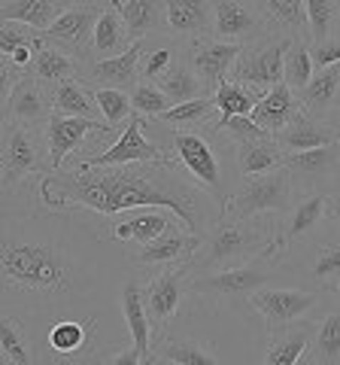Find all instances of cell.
Returning <instances> with one entry per match:
<instances>
[{
  "mask_svg": "<svg viewBox=\"0 0 340 365\" xmlns=\"http://www.w3.org/2000/svg\"><path fill=\"white\" fill-rule=\"evenodd\" d=\"M83 228L67 210L6 213L0 237L4 299L31 314H55L70 307L73 299H83L97 274L92 256H85L79 244L76 232Z\"/></svg>",
  "mask_w": 340,
  "mask_h": 365,
  "instance_id": "1",
  "label": "cell"
},
{
  "mask_svg": "<svg viewBox=\"0 0 340 365\" xmlns=\"http://www.w3.org/2000/svg\"><path fill=\"white\" fill-rule=\"evenodd\" d=\"M188 170L170 158L158 162H128L100 168H58L40 177V201L49 210H92L100 216L131 213L143 207L170 210L186 222L188 232L203 235L201 186L186 180Z\"/></svg>",
  "mask_w": 340,
  "mask_h": 365,
  "instance_id": "2",
  "label": "cell"
},
{
  "mask_svg": "<svg viewBox=\"0 0 340 365\" xmlns=\"http://www.w3.org/2000/svg\"><path fill=\"white\" fill-rule=\"evenodd\" d=\"M289 250L277 241L270 244L265 253H258L255 259L243 262V265L225 268V271H210L201 274V277L188 280V299L195 304H203L207 311H228V307H240L249 304V299L267 287L270 274L277 271V265L286 259Z\"/></svg>",
  "mask_w": 340,
  "mask_h": 365,
  "instance_id": "3",
  "label": "cell"
},
{
  "mask_svg": "<svg viewBox=\"0 0 340 365\" xmlns=\"http://www.w3.org/2000/svg\"><path fill=\"white\" fill-rule=\"evenodd\" d=\"M280 225L265 222V220H237V216L222 213L207 232L198 247L195 259H191V271L210 274V271H225L234 265L255 259L258 253L277 241Z\"/></svg>",
  "mask_w": 340,
  "mask_h": 365,
  "instance_id": "4",
  "label": "cell"
},
{
  "mask_svg": "<svg viewBox=\"0 0 340 365\" xmlns=\"http://www.w3.org/2000/svg\"><path fill=\"white\" fill-rule=\"evenodd\" d=\"M294 177L286 165L270 168L265 174L243 177V186L231 192L228 201L222 204V213L237 216V220H265V216H286L294 201Z\"/></svg>",
  "mask_w": 340,
  "mask_h": 365,
  "instance_id": "5",
  "label": "cell"
},
{
  "mask_svg": "<svg viewBox=\"0 0 340 365\" xmlns=\"http://www.w3.org/2000/svg\"><path fill=\"white\" fill-rule=\"evenodd\" d=\"M52 158L43 140V131L25 128L18 122L4 119V153H0V182L4 192L9 195L21 180H28L31 174H49Z\"/></svg>",
  "mask_w": 340,
  "mask_h": 365,
  "instance_id": "6",
  "label": "cell"
},
{
  "mask_svg": "<svg viewBox=\"0 0 340 365\" xmlns=\"http://www.w3.org/2000/svg\"><path fill=\"white\" fill-rule=\"evenodd\" d=\"M188 274H191V262H183V265H161L149 277V283L143 287L146 314L152 319L155 338L167 335V329L183 314L186 299H188Z\"/></svg>",
  "mask_w": 340,
  "mask_h": 365,
  "instance_id": "7",
  "label": "cell"
},
{
  "mask_svg": "<svg viewBox=\"0 0 340 365\" xmlns=\"http://www.w3.org/2000/svg\"><path fill=\"white\" fill-rule=\"evenodd\" d=\"M170 155L176 158L179 165L188 170V177L198 182V186L207 192L222 207L228 195L222 189V168H219V158L213 153L210 140L198 131H183V128H170Z\"/></svg>",
  "mask_w": 340,
  "mask_h": 365,
  "instance_id": "8",
  "label": "cell"
},
{
  "mask_svg": "<svg viewBox=\"0 0 340 365\" xmlns=\"http://www.w3.org/2000/svg\"><path fill=\"white\" fill-rule=\"evenodd\" d=\"M292 46V37H277V40H255L246 43L237 61L231 67V76L237 83H246L258 91H270L277 83H282V67H286V52Z\"/></svg>",
  "mask_w": 340,
  "mask_h": 365,
  "instance_id": "9",
  "label": "cell"
},
{
  "mask_svg": "<svg viewBox=\"0 0 340 365\" xmlns=\"http://www.w3.org/2000/svg\"><path fill=\"white\" fill-rule=\"evenodd\" d=\"M249 307L265 319V332L277 335L286 326L307 319L319 307V292H307V289H274V287H262L253 299Z\"/></svg>",
  "mask_w": 340,
  "mask_h": 365,
  "instance_id": "10",
  "label": "cell"
},
{
  "mask_svg": "<svg viewBox=\"0 0 340 365\" xmlns=\"http://www.w3.org/2000/svg\"><path fill=\"white\" fill-rule=\"evenodd\" d=\"M104 6L92 4V0H73L64 13L52 21L49 31H43V37L49 43L61 46V49L79 55L83 61L92 58V40H95V25Z\"/></svg>",
  "mask_w": 340,
  "mask_h": 365,
  "instance_id": "11",
  "label": "cell"
},
{
  "mask_svg": "<svg viewBox=\"0 0 340 365\" xmlns=\"http://www.w3.org/2000/svg\"><path fill=\"white\" fill-rule=\"evenodd\" d=\"M143 131H146V116L134 110L110 150L85 155L83 162L73 165V168H100V165H128V162H158V158H170L161 146L152 143Z\"/></svg>",
  "mask_w": 340,
  "mask_h": 365,
  "instance_id": "12",
  "label": "cell"
},
{
  "mask_svg": "<svg viewBox=\"0 0 340 365\" xmlns=\"http://www.w3.org/2000/svg\"><path fill=\"white\" fill-rule=\"evenodd\" d=\"M95 335H97V317H85V319H55L46 332V350H43L40 362H88L97 353L95 347Z\"/></svg>",
  "mask_w": 340,
  "mask_h": 365,
  "instance_id": "13",
  "label": "cell"
},
{
  "mask_svg": "<svg viewBox=\"0 0 340 365\" xmlns=\"http://www.w3.org/2000/svg\"><path fill=\"white\" fill-rule=\"evenodd\" d=\"M40 131H43V140H46V150H49V158H52V168L55 170L64 168V162L76 150H83L85 140L92 134H119L116 128H110V125L100 122V119L61 116V113H52V119L43 125Z\"/></svg>",
  "mask_w": 340,
  "mask_h": 365,
  "instance_id": "14",
  "label": "cell"
},
{
  "mask_svg": "<svg viewBox=\"0 0 340 365\" xmlns=\"http://www.w3.org/2000/svg\"><path fill=\"white\" fill-rule=\"evenodd\" d=\"M213 37L225 43H255L270 37V28L255 6V0H216V16H213Z\"/></svg>",
  "mask_w": 340,
  "mask_h": 365,
  "instance_id": "15",
  "label": "cell"
},
{
  "mask_svg": "<svg viewBox=\"0 0 340 365\" xmlns=\"http://www.w3.org/2000/svg\"><path fill=\"white\" fill-rule=\"evenodd\" d=\"M286 165L294 177L298 192H322L319 186H334L340 180V140L325 143L316 150H298L286 153Z\"/></svg>",
  "mask_w": 340,
  "mask_h": 365,
  "instance_id": "16",
  "label": "cell"
},
{
  "mask_svg": "<svg viewBox=\"0 0 340 365\" xmlns=\"http://www.w3.org/2000/svg\"><path fill=\"white\" fill-rule=\"evenodd\" d=\"M52 88L37 79L31 71L9 88V95L4 98V119L18 122L25 128H43L52 119Z\"/></svg>",
  "mask_w": 340,
  "mask_h": 365,
  "instance_id": "17",
  "label": "cell"
},
{
  "mask_svg": "<svg viewBox=\"0 0 340 365\" xmlns=\"http://www.w3.org/2000/svg\"><path fill=\"white\" fill-rule=\"evenodd\" d=\"M240 49H243L240 43H225L219 37H201V40L183 43V55L201 73L210 95L231 76V67L237 61V55H240Z\"/></svg>",
  "mask_w": 340,
  "mask_h": 365,
  "instance_id": "18",
  "label": "cell"
},
{
  "mask_svg": "<svg viewBox=\"0 0 340 365\" xmlns=\"http://www.w3.org/2000/svg\"><path fill=\"white\" fill-rule=\"evenodd\" d=\"M201 241H203V235L188 232L186 225H176V228H170V232H164L161 237H155V241L140 244V250L134 253V265L137 268L183 265V262L195 259Z\"/></svg>",
  "mask_w": 340,
  "mask_h": 365,
  "instance_id": "19",
  "label": "cell"
},
{
  "mask_svg": "<svg viewBox=\"0 0 340 365\" xmlns=\"http://www.w3.org/2000/svg\"><path fill=\"white\" fill-rule=\"evenodd\" d=\"M167 6V28L170 40L191 43L201 37H213V16H216V0H164Z\"/></svg>",
  "mask_w": 340,
  "mask_h": 365,
  "instance_id": "20",
  "label": "cell"
},
{
  "mask_svg": "<svg viewBox=\"0 0 340 365\" xmlns=\"http://www.w3.org/2000/svg\"><path fill=\"white\" fill-rule=\"evenodd\" d=\"M146 40H134L128 52L112 55V58H88L83 67V79L92 86H112V88H134L140 83V58Z\"/></svg>",
  "mask_w": 340,
  "mask_h": 365,
  "instance_id": "21",
  "label": "cell"
},
{
  "mask_svg": "<svg viewBox=\"0 0 340 365\" xmlns=\"http://www.w3.org/2000/svg\"><path fill=\"white\" fill-rule=\"evenodd\" d=\"M152 365H219L222 353L195 335H161L152 344Z\"/></svg>",
  "mask_w": 340,
  "mask_h": 365,
  "instance_id": "22",
  "label": "cell"
},
{
  "mask_svg": "<svg viewBox=\"0 0 340 365\" xmlns=\"http://www.w3.org/2000/svg\"><path fill=\"white\" fill-rule=\"evenodd\" d=\"M277 140L286 153H298V150H316L325 143H337L340 140V125H331L328 119H319L301 107V113L294 116L289 125H282L277 131Z\"/></svg>",
  "mask_w": 340,
  "mask_h": 365,
  "instance_id": "23",
  "label": "cell"
},
{
  "mask_svg": "<svg viewBox=\"0 0 340 365\" xmlns=\"http://www.w3.org/2000/svg\"><path fill=\"white\" fill-rule=\"evenodd\" d=\"M325 216H328V192H301V198L294 201L286 225H280V244L286 250L294 247L310 232H316Z\"/></svg>",
  "mask_w": 340,
  "mask_h": 365,
  "instance_id": "24",
  "label": "cell"
},
{
  "mask_svg": "<svg viewBox=\"0 0 340 365\" xmlns=\"http://www.w3.org/2000/svg\"><path fill=\"white\" fill-rule=\"evenodd\" d=\"M313 335H316V323L298 319V323L282 329V332L270 335V344L265 350L262 362L265 365H298V362H307V353L313 347Z\"/></svg>",
  "mask_w": 340,
  "mask_h": 365,
  "instance_id": "25",
  "label": "cell"
},
{
  "mask_svg": "<svg viewBox=\"0 0 340 365\" xmlns=\"http://www.w3.org/2000/svg\"><path fill=\"white\" fill-rule=\"evenodd\" d=\"M234 155H237V170H240V177L265 174V170L280 168L282 162H286V150L280 146L274 131L234 140Z\"/></svg>",
  "mask_w": 340,
  "mask_h": 365,
  "instance_id": "26",
  "label": "cell"
},
{
  "mask_svg": "<svg viewBox=\"0 0 340 365\" xmlns=\"http://www.w3.org/2000/svg\"><path fill=\"white\" fill-rule=\"evenodd\" d=\"M122 314H124V326L134 338L143 365H149L152 356V344H155V332H152V319L146 314V302H143V287L137 280H128L122 289Z\"/></svg>",
  "mask_w": 340,
  "mask_h": 365,
  "instance_id": "27",
  "label": "cell"
},
{
  "mask_svg": "<svg viewBox=\"0 0 340 365\" xmlns=\"http://www.w3.org/2000/svg\"><path fill=\"white\" fill-rule=\"evenodd\" d=\"M176 225H186L179 220L176 213L170 210H158V207H146V210H137L131 220H122L110 228V237L116 241H137V244H149L155 237H161L164 232Z\"/></svg>",
  "mask_w": 340,
  "mask_h": 365,
  "instance_id": "28",
  "label": "cell"
},
{
  "mask_svg": "<svg viewBox=\"0 0 340 365\" xmlns=\"http://www.w3.org/2000/svg\"><path fill=\"white\" fill-rule=\"evenodd\" d=\"M301 107L319 119H328L334 110H340V64L319 67L313 79L298 91Z\"/></svg>",
  "mask_w": 340,
  "mask_h": 365,
  "instance_id": "29",
  "label": "cell"
},
{
  "mask_svg": "<svg viewBox=\"0 0 340 365\" xmlns=\"http://www.w3.org/2000/svg\"><path fill=\"white\" fill-rule=\"evenodd\" d=\"M255 6L262 9L270 34L292 40H310L307 0H255Z\"/></svg>",
  "mask_w": 340,
  "mask_h": 365,
  "instance_id": "30",
  "label": "cell"
},
{
  "mask_svg": "<svg viewBox=\"0 0 340 365\" xmlns=\"http://www.w3.org/2000/svg\"><path fill=\"white\" fill-rule=\"evenodd\" d=\"M83 67L85 61L79 58V55L61 49V46L49 43L43 37L37 43V49H33V64H31V73L43 79L46 86H55L61 83V79H70V76H83Z\"/></svg>",
  "mask_w": 340,
  "mask_h": 365,
  "instance_id": "31",
  "label": "cell"
},
{
  "mask_svg": "<svg viewBox=\"0 0 340 365\" xmlns=\"http://www.w3.org/2000/svg\"><path fill=\"white\" fill-rule=\"evenodd\" d=\"M301 113V101H298V91H294L286 79L282 83H277L270 91H265V98L255 104V110L249 113L262 128L267 131H280L282 125H289L294 116Z\"/></svg>",
  "mask_w": 340,
  "mask_h": 365,
  "instance_id": "32",
  "label": "cell"
},
{
  "mask_svg": "<svg viewBox=\"0 0 340 365\" xmlns=\"http://www.w3.org/2000/svg\"><path fill=\"white\" fill-rule=\"evenodd\" d=\"M52 88V107L61 116H88V119H100V107L97 98L92 91V83L83 76H70L61 83L49 86Z\"/></svg>",
  "mask_w": 340,
  "mask_h": 365,
  "instance_id": "33",
  "label": "cell"
},
{
  "mask_svg": "<svg viewBox=\"0 0 340 365\" xmlns=\"http://www.w3.org/2000/svg\"><path fill=\"white\" fill-rule=\"evenodd\" d=\"M131 31L124 25V19L116 6H104L97 25H95V40H92V58H112L131 49Z\"/></svg>",
  "mask_w": 340,
  "mask_h": 365,
  "instance_id": "34",
  "label": "cell"
},
{
  "mask_svg": "<svg viewBox=\"0 0 340 365\" xmlns=\"http://www.w3.org/2000/svg\"><path fill=\"white\" fill-rule=\"evenodd\" d=\"M119 13L131 31V40H146L167 28V6L164 0H122Z\"/></svg>",
  "mask_w": 340,
  "mask_h": 365,
  "instance_id": "35",
  "label": "cell"
},
{
  "mask_svg": "<svg viewBox=\"0 0 340 365\" xmlns=\"http://www.w3.org/2000/svg\"><path fill=\"white\" fill-rule=\"evenodd\" d=\"M0 362L4 365H33L40 362V350L33 347L28 326L16 314L0 319Z\"/></svg>",
  "mask_w": 340,
  "mask_h": 365,
  "instance_id": "36",
  "label": "cell"
},
{
  "mask_svg": "<svg viewBox=\"0 0 340 365\" xmlns=\"http://www.w3.org/2000/svg\"><path fill=\"white\" fill-rule=\"evenodd\" d=\"M219 116V107H216V98L213 95H201V98H191L183 101V104H174L170 110H164L158 122L170 125V128H183V131H201V128H210Z\"/></svg>",
  "mask_w": 340,
  "mask_h": 365,
  "instance_id": "37",
  "label": "cell"
},
{
  "mask_svg": "<svg viewBox=\"0 0 340 365\" xmlns=\"http://www.w3.org/2000/svg\"><path fill=\"white\" fill-rule=\"evenodd\" d=\"M70 4L73 0H6L0 13H4V21H25L37 31H49L52 21Z\"/></svg>",
  "mask_w": 340,
  "mask_h": 365,
  "instance_id": "38",
  "label": "cell"
},
{
  "mask_svg": "<svg viewBox=\"0 0 340 365\" xmlns=\"http://www.w3.org/2000/svg\"><path fill=\"white\" fill-rule=\"evenodd\" d=\"M158 86L164 88V95L174 101V104H183V101L201 98V95H210L207 86H203V79H201V73L188 64L186 55H179V58L174 61V67L158 79Z\"/></svg>",
  "mask_w": 340,
  "mask_h": 365,
  "instance_id": "39",
  "label": "cell"
},
{
  "mask_svg": "<svg viewBox=\"0 0 340 365\" xmlns=\"http://www.w3.org/2000/svg\"><path fill=\"white\" fill-rule=\"evenodd\" d=\"M307 362L313 365L340 362V307L316 319V335H313V347L307 353Z\"/></svg>",
  "mask_w": 340,
  "mask_h": 365,
  "instance_id": "40",
  "label": "cell"
},
{
  "mask_svg": "<svg viewBox=\"0 0 340 365\" xmlns=\"http://www.w3.org/2000/svg\"><path fill=\"white\" fill-rule=\"evenodd\" d=\"M213 98H216V107H219V119H228V116H249L258 101L265 98V91H258L246 83H237V79H225L213 91Z\"/></svg>",
  "mask_w": 340,
  "mask_h": 365,
  "instance_id": "41",
  "label": "cell"
},
{
  "mask_svg": "<svg viewBox=\"0 0 340 365\" xmlns=\"http://www.w3.org/2000/svg\"><path fill=\"white\" fill-rule=\"evenodd\" d=\"M304 274H307L310 287H316L319 292H334V287L340 283V241L322 244L316 250Z\"/></svg>",
  "mask_w": 340,
  "mask_h": 365,
  "instance_id": "42",
  "label": "cell"
},
{
  "mask_svg": "<svg viewBox=\"0 0 340 365\" xmlns=\"http://www.w3.org/2000/svg\"><path fill=\"white\" fill-rule=\"evenodd\" d=\"M155 37H146V49H143V58H140V79L146 83H158L174 61L183 55V43L174 40V43H161V46H152Z\"/></svg>",
  "mask_w": 340,
  "mask_h": 365,
  "instance_id": "43",
  "label": "cell"
},
{
  "mask_svg": "<svg viewBox=\"0 0 340 365\" xmlns=\"http://www.w3.org/2000/svg\"><path fill=\"white\" fill-rule=\"evenodd\" d=\"M313 73H316V61L310 52V40H292L286 52V67H282V79L294 91H301L313 79Z\"/></svg>",
  "mask_w": 340,
  "mask_h": 365,
  "instance_id": "44",
  "label": "cell"
},
{
  "mask_svg": "<svg viewBox=\"0 0 340 365\" xmlns=\"http://www.w3.org/2000/svg\"><path fill=\"white\" fill-rule=\"evenodd\" d=\"M95 98H97V107H100V116H104V122L110 125V128L122 131L124 122L131 119L134 113V104H131V91L124 88H112V86H104V88H95Z\"/></svg>",
  "mask_w": 340,
  "mask_h": 365,
  "instance_id": "45",
  "label": "cell"
},
{
  "mask_svg": "<svg viewBox=\"0 0 340 365\" xmlns=\"http://www.w3.org/2000/svg\"><path fill=\"white\" fill-rule=\"evenodd\" d=\"M310 40H328L340 34V0H307Z\"/></svg>",
  "mask_w": 340,
  "mask_h": 365,
  "instance_id": "46",
  "label": "cell"
},
{
  "mask_svg": "<svg viewBox=\"0 0 340 365\" xmlns=\"http://www.w3.org/2000/svg\"><path fill=\"white\" fill-rule=\"evenodd\" d=\"M131 104L137 113H143L146 119H158L164 110L174 107V101L164 95V88L158 83H146V79H140V83L131 88Z\"/></svg>",
  "mask_w": 340,
  "mask_h": 365,
  "instance_id": "47",
  "label": "cell"
},
{
  "mask_svg": "<svg viewBox=\"0 0 340 365\" xmlns=\"http://www.w3.org/2000/svg\"><path fill=\"white\" fill-rule=\"evenodd\" d=\"M310 52H313L316 71L328 67V64H340V34L337 37H328V40H310Z\"/></svg>",
  "mask_w": 340,
  "mask_h": 365,
  "instance_id": "48",
  "label": "cell"
},
{
  "mask_svg": "<svg viewBox=\"0 0 340 365\" xmlns=\"http://www.w3.org/2000/svg\"><path fill=\"white\" fill-rule=\"evenodd\" d=\"M328 220H331L340 232V186L328 192Z\"/></svg>",
  "mask_w": 340,
  "mask_h": 365,
  "instance_id": "49",
  "label": "cell"
},
{
  "mask_svg": "<svg viewBox=\"0 0 340 365\" xmlns=\"http://www.w3.org/2000/svg\"><path fill=\"white\" fill-rule=\"evenodd\" d=\"M92 4H100V6H116V4H122V0H92Z\"/></svg>",
  "mask_w": 340,
  "mask_h": 365,
  "instance_id": "50",
  "label": "cell"
},
{
  "mask_svg": "<svg viewBox=\"0 0 340 365\" xmlns=\"http://www.w3.org/2000/svg\"><path fill=\"white\" fill-rule=\"evenodd\" d=\"M334 295H337V302H340V283H337V287H334Z\"/></svg>",
  "mask_w": 340,
  "mask_h": 365,
  "instance_id": "51",
  "label": "cell"
},
{
  "mask_svg": "<svg viewBox=\"0 0 340 365\" xmlns=\"http://www.w3.org/2000/svg\"><path fill=\"white\" fill-rule=\"evenodd\" d=\"M337 186H340V180H337Z\"/></svg>",
  "mask_w": 340,
  "mask_h": 365,
  "instance_id": "52",
  "label": "cell"
},
{
  "mask_svg": "<svg viewBox=\"0 0 340 365\" xmlns=\"http://www.w3.org/2000/svg\"><path fill=\"white\" fill-rule=\"evenodd\" d=\"M4 4H6V0H4Z\"/></svg>",
  "mask_w": 340,
  "mask_h": 365,
  "instance_id": "53",
  "label": "cell"
},
{
  "mask_svg": "<svg viewBox=\"0 0 340 365\" xmlns=\"http://www.w3.org/2000/svg\"><path fill=\"white\" fill-rule=\"evenodd\" d=\"M337 113H340V110H337Z\"/></svg>",
  "mask_w": 340,
  "mask_h": 365,
  "instance_id": "54",
  "label": "cell"
}]
</instances>
